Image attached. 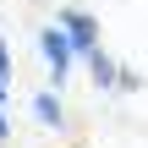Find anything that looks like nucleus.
<instances>
[{
  "label": "nucleus",
  "instance_id": "6",
  "mask_svg": "<svg viewBox=\"0 0 148 148\" xmlns=\"http://www.w3.org/2000/svg\"><path fill=\"white\" fill-rule=\"evenodd\" d=\"M11 143V121H5V99H0V148Z\"/></svg>",
  "mask_w": 148,
  "mask_h": 148
},
{
  "label": "nucleus",
  "instance_id": "5",
  "mask_svg": "<svg viewBox=\"0 0 148 148\" xmlns=\"http://www.w3.org/2000/svg\"><path fill=\"white\" fill-rule=\"evenodd\" d=\"M0 77H16V66H11V49H5V38H0Z\"/></svg>",
  "mask_w": 148,
  "mask_h": 148
},
{
  "label": "nucleus",
  "instance_id": "2",
  "mask_svg": "<svg viewBox=\"0 0 148 148\" xmlns=\"http://www.w3.org/2000/svg\"><path fill=\"white\" fill-rule=\"evenodd\" d=\"M55 22L66 27V38L77 44V55H93V49H99V16H93V11H77V5H71V11H60Z\"/></svg>",
  "mask_w": 148,
  "mask_h": 148
},
{
  "label": "nucleus",
  "instance_id": "3",
  "mask_svg": "<svg viewBox=\"0 0 148 148\" xmlns=\"http://www.w3.org/2000/svg\"><path fill=\"white\" fill-rule=\"evenodd\" d=\"M88 77H93V88H121V77H126V71H121V60H115V55L93 49V55H88Z\"/></svg>",
  "mask_w": 148,
  "mask_h": 148
},
{
  "label": "nucleus",
  "instance_id": "1",
  "mask_svg": "<svg viewBox=\"0 0 148 148\" xmlns=\"http://www.w3.org/2000/svg\"><path fill=\"white\" fill-rule=\"evenodd\" d=\"M38 55H44L49 82H66V77H71V66H77V44L66 38V27H60V22L38 27Z\"/></svg>",
  "mask_w": 148,
  "mask_h": 148
},
{
  "label": "nucleus",
  "instance_id": "4",
  "mask_svg": "<svg viewBox=\"0 0 148 148\" xmlns=\"http://www.w3.org/2000/svg\"><path fill=\"white\" fill-rule=\"evenodd\" d=\"M33 121L38 126H66V110H60V99H55V88H44V93H33Z\"/></svg>",
  "mask_w": 148,
  "mask_h": 148
}]
</instances>
